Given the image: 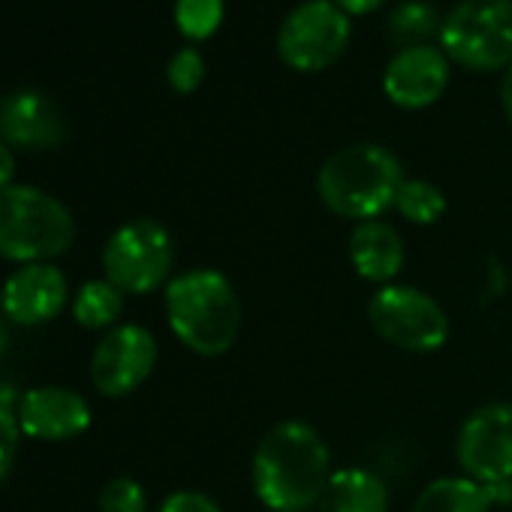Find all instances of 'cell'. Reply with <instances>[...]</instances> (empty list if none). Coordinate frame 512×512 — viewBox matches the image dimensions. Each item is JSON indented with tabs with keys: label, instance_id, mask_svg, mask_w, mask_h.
<instances>
[{
	"label": "cell",
	"instance_id": "1",
	"mask_svg": "<svg viewBox=\"0 0 512 512\" xmlns=\"http://www.w3.org/2000/svg\"><path fill=\"white\" fill-rule=\"evenodd\" d=\"M253 491L272 512H308L332 479V455L320 431L299 419L272 425L250 464Z\"/></svg>",
	"mask_w": 512,
	"mask_h": 512
},
{
	"label": "cell",
	"instance_id": "2",
	"mask_svg": "<svg viewBox=\"0 0 512 512\" xmlns=\"http://www.w3.org/2000/svg\"><path fill=\"white\" fill-rule=\"evenodd\" d=\"M404 184L401 160L377 142H353L332 151L317 172V193L323 205L347 220H377L395 208Z\"/></svg>",
	"mask_w": 512,
	"mask_h": 512
},
{
	"label": "cell",
	"instance_id": "3",
	"mask_svg": "<svg viewBox=\"0 0 512 512\" xmlns=\"http://www.w3.org/2000/svg\"><path fill=\"white\" fill-rule=\"evenodd\" d=\"M172 335L199 356H223L241 335V302L226 275L193 269L166 284Z\"/></svg>",
	"mask_w": 512,
	"mask_h": 512
},
{
	"label": "cell",
	"instance_id": "4",
	"mask_svg": "<svg viewBox=\"0 0 512 512\" xmlns=\"http://www.w3.org/2000/svg\"><path fill=\"white\" fill-rule=\"evenodd\" d=\"M76 238L70 208L31 184L0 190V256L13 263H49Z\"/></svg>",
	"mask_w": 512,
	"mask_h": 512
},
{
	"label": "cell",
	"instance_id": "5",
	"mask_svg": "<svg viewBox=\"0 0 512 512\" xmlns=\"http://www.w3.org/2000/svg\"><path fill=\"white\" fill-rule=\"evenodd\" d=\"M437 46L464 70H506L512 64V0H458L443 16Z\"/></svg>",
	"mask_w": 512,
	"mask_h": 512
},
{
	"label": "cell",
	"instance_id": "6",
	"mask_svg": "<svg viewBox=\"0 0 512 512\" xmlns=\"http://www.w3.org/2000/svg\"><path fill=\"white\" fill-rule=\"evenodd\" d=\"M175 247L163 223L151 217L130 220L118 226L103 247V272L106 281L121 293L145 296L163 287L172 275Z\"/></svg>",
	"mask_w": 512,
	"mask_h": 512
},
{
	"label": "cell",
	"instance_id": "7",
	"mask_svg": "<svg viewBox=\"0 0 512 512\" xmlns=\"http://www.w3.org/2000/svg\"><path fill=\"white\" fill-rule=\"evenodd\" d=\"M350 16L335 0H302L278 28V58L296 73H323L350 46Z\"/></svg>",
	"mask_w": 512,
	"mask_h": 512
},
{
	"label": "cell",
	"instance_id": "8",
	"mask_svg": "<svg viewBox=\"0 0 512 512\" xmlns=\"http://www.w3.org/2000/svg\"><path fill=\"white\" fill-rule=\"evenodd\" d=\"M374 332L407 353H434L449 338V317L428 293L416 287L386 284L368 302Z\"/></svg>",
	"mask_w": 512,
	"mask_h": 512
},
{
	"label": "cell",
	"instance_id": "9",
	"mask_svg": "<svg viewBox=\"0 0 512 512\" xmlns=\"http://www.w3.org/2000/svg\"><path fill=\"white\" fill-rule=\"evenodd\" d=\"M455 455L473 482L509 485L512 482V404H485L473 410L455 440Z\"/></svg>",
	"mask_w": 512,
	"mask_h": 512
},
{
	"label": "cell",
	"instance_id": "10",
	"mask_svg": "<svg viewBox=\"0 0 512 512\" xmlns=\"http://www.w3.org/2000/svg\"><path fill=\"white\" fill-rule=\"evenodd\" d=\"M157 365V341L145 326L124 323L109 329L91 356V383L106 398L136 392Z\"/></svg>",
	"mask_w": 512,
	"mask_h": 512
},
{
	"label": "cell",
	"instance_id": "11",
	"mask_svg": "<svg viewBox=\"0 0 512 512\" xmlns=\"http://www.w3.org/2000/svg\"><path fill=\"white\" fill-rule=\"evenodd\" d=\"M449 58L437 43L398 49L383 70V94L398 109H428L449 88Z\"/></svg>",
	"mask_w": 512,
	"mask_h": 512
},
{
	"label": "cell",
	"instance_id": "12",
	"mask_svg": "<svg viewBox=\"0 0 512 512\" xmlns=\"http://www.w3.org/2000/svg\"><path fill=\"white\" fill-rule=\"evenodd\" d=\"M67 293V278L58 266L31 263L7 278L4 293H0V308L16 326H40L64 311Z\"/></svg>",
	"mask_w": 512,
	"mask_h": 512
},
{
	"label": "cell",
	"instance_id": "13",
	"mask_svg": "<svg viewBox=\"0 0 512 512\" xmlns=\"http://www.w3.org/2000/svg\"><path fill=\"white\" fill-rule=\"evenodd\" d=\"M0 139L22 151H52L67 139V121L40 91H16L0 103Z\"/></svg>",
	"mask_w": 512,
	"mask_h": 512
},
{
	"label": "cell",
	"instance_id": "14",
	"mask_svg": "<svg viewBox=\"0 0 512 512\" xmlns=\"http://www.w3.org/2000/svg\"><path fill=\"white\" fill-rule=\"evenodd\" d=\"M19 425L28 437L37 440H73L91 428L88 401L64 386H43L25 392L19 404Z\"/></svg>",
	"mask_w": 512,
	"mask_h": 512
},
{
	"label": "cell",
	"instance_id": "15",
	"mask_svg": "<svg viewBox=\"0 0 512 512\" xmlns=\"http://www.w3.org/2000/svg\"><path fill=\"white\" fill-rule=\"evenodd\" d=\"M404 260V241L395 226H389L380 217L356 223L350 235V263L362 281L386 287L401 275Z\"/></svg>",
	"mask_w": 512,
	"mask_h": 512
},
{
	"label": "cell",
	"instance_id": "16",
	"mask_svg": "<svg viewBox=\"0 0 512 512\" xmlns=\"http://www.w3.org/2000/svg\"><path fill=\"white\" fill-rule=\"evenodd\" d=\"M317 512H389V488L365 467H344L332 473Z\"/></svg>",
	"mask_w": 512,
	"mask_h": 512
},
{
	"label": "cell",
	"instance_id": "17",
	"mask_svg": "<svg viewBox=\"0 0 512 512\" xmlns=\"http://www.w3.org/2000/svg\"><path fill=\"white\" fill-rule=\"evenodd\" d=\"M488 491L470 476H443L422 488L413 512H488Z\"/></svg>",
	"mask_w": 512,
	"mask_h": 512
},
{
	"label": "cell",
	"instance_id": "18",
	"mask_svg": "<svg viewBox=\"0 0 512 512\" xmlns=\"http://www.w3.org/2000/svg\"><path fill=\"white\" fill-rule=\"evenodd\" d=\"M440 25L443 16L434 4H428V0H404V4H398L389 13L386 31L404 49V46L431 43L434 37H440Z\"/></svg>",
	"mask_w": 512,
	"mask_h": 512
},
{
	"label": "cell",
	"instance_id": "19",
	"mask_svg": "<svg viewBox=\"0 0 512 512\" xmlns=\"http://www.w3.org/2000/svg\"><path fill=\"white\" fill-rule=\"evenodd\" d=\"M124 311V293L109 281H88L73 299V317L85 329H115Z\"/></svg>",
	"mask_w": 512,
	"mask_h": 512
},
{
	"label": "cell",
	"instance_id": "20",
	"mask_svg": "<svg viewBox=\"0 0 512 512\" xmlns=\"http://www.w3.org/2000/svg\"><path fill=\"white\" fill-rule=\"evenodd\" d=\"M395 211L416 226H431L443 217L446 196L437 184H431L425 178H404V184L395 196Z\"/></svg>",
	"mask_w": 512,
	"mask_h": 512
},
{
	"label": "cell",
	"instance_id": "21",
	"mask_svg": "<svg viewBox=\"0 0 512 512\" xmlns=\"http://www.w3.org/2000/svg\"><path fill=\"white\" fill-rule=\"evenodd\" d=\"M223 0H175V28L184 40H208L223 25Z\"/></svg>",
	"mask_w": 512,
	"mask_h": 512
},
{
	"label": "cell",
	"instance_id": "22",
	"mask_svg": "<svg viewBox=\"0 0 512 512\" xmlns=\"http://www.w3.org/2000/svg\"><path fill=\"white\" fill-rule=\"evenodd\" d=\"M166 82L178 94H193L205 82V58L196 46L178 49L166 64Z\"/></svg>",
	"mask_w": 512,
	"mask_h": 512
},
{
	"label": "cell",
	"instance_id": "23",
	"mask_svg": "<svg viewBox=\"0 0 512 512\" xmlns=\"http://www.w3.org/2000/svg\"><path fill=\"white\" fill-rule=\"evenodd\" d=\"M148 497L142 485L130 476L109 479L100 491V512H145Z\"/></svg>",
	"mask_w": 512,
	"mask_h": 512
},
{
	"label": "cell",
	"instance_id": "24",
	"mask_svg": "<svg viewBox=\"0 0 512 512\" xmlns=\"http://www.w3.org/2000/svg\"><path fill=\"white\" fill-rule=\"evenodd\" d=\"M19 443H22V425L10 413V407L0 404V482L10 476V470L16 464Z\"/></svg>",
	"mask_w": 512,
	"mask_h": 512
},
{
	"label": "cell",
	"instance_id": "25",
	"mask_svg": "<svg viewBox=\"0 0 512 512\" xmlns=\"http://www.w3.org/2000/svg\"><path fill=\"white\" fill-rule=\"evenodd\" d=\"M160 512H223V509L202 491H175L163 500Z\"/></svg>",
	"mask_w": 512,
	"mask_h": 512
},
{
	"label": "cell",
	"instance_id": "26",
	"mask_svg": "<svg viewBox=\"0 0 512 512\" xmlns=\"http://www.w3.org/2000/svg\"><path fill=\"white\" fill-rule=\"evenodd\" d=\"M16 178V154L13 148L0 139V190H7Z\"/></svg>",
	"mask_w": 512,
	"mask_h": 512
},
{
	"label": "cell",
	"instance_id": "27",
	"mask_svg": "<svg viewBox=\"0 0 512 512\" xmlns=\"http://www.w3.org/2000/svg\"><path fill=\"white\" fill-rule=\"evenodd\" d=\"M335 4L353 19V16H368V13H377L386 0H335Z\"/></svg>",
	"mask_w": 512,
	"mask_h": 512
},
{
	"label": "cell",
	"instance_id": "28",
	"mask_svg": "<svg viewBox=\"0 0 512 512\" xmlns=\"http://www.w3.org/2000/svg\"><path fill=\"white\" fill-rule=\"evenodd\" d=\"M500 103H503V112L512 124V64L503 70V82H500Z\"/></svg>",
	"mask_w": 512,
	"mask_h": 512
},
{
	"label": "cell",
	"instance_id": "29",
	"mask_svg": "<svg viewBox=\"0 0 512 512\" xmlns=\"http://www.w3.org/2000/svg\"><path fill=\"white\" fill-rule=\"evenodd\" d=\"M7 350H10V329H7V320L0 317V359L7 356Z\"/></svg>",
	"mask_w": 512,
	"mask_h": 512
},
{
	"label": "cell",
	"instance_id": "30",
	"mask_svg": "<svg viewBox=\"0 0 512 512\" xmlns=\"http://www.w3.org/2000/svg\"><path fill=\"white\" fill-rule=\"evenodd\" d=\"M0 103H4V100H0Z\"/></svg>",
	"mask_w": 512,
	"mask_h": 512
}]
</instances>
